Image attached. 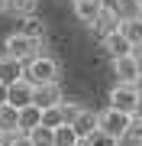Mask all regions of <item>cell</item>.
Wrapping results in <instances>:
<instances>
[{
  "mask_svg": "<svg viewBox=\"0 0 142 146\" xmlns=\"http://www.w3.org/2000/svg\"><path fill=\"white\" fill-rule=\"evenodd\" d=\"M100 39H103V52L110 55V58H120V55H129V52H132V42L123 36L120 29L107 33V36H100Z\"/></svg>",
  "mask_w": 142,
  "mask_h": 146,
  "instance_id": "obj_9",
  "label": "cell"
},
{
  "mask_svg": "<svg viewBox=\"0 0 142 146\" xmlns=\"http://www.w3.org/2000/svg\"><path fill=\"white\" fill-rule=\"evenodd\" d=\"M0 127H3V133L20 130V107H13V104H0Z\"/></svg>",
  "mask_w": 142,
  "mask_h": 146,
  "instance_id": "obj_16",
  "label": "cell"
},
{
  "mask_svg": "<svg viewBox=\"0 0 142 146\" xmlns=\"http://www.w3.org/2000/svg\"><path fill=\"white\" fill-rule=\"evenodd\" d=\"M7 3H10V0H0V10H3V13H7Z\"/></svg>",
  "mask_w": 142,
  "mask_h": 146,
  "instance_id": "obj_28",
  "label": "cell"
},
{
  "mask_svg": "<svg viewBox=\"0 0 142 146\" xmlns=\"http://www.w3.org/2000/svg\"><path fill=\"white\" fill-rule=\"evenodd\" d=\"M32 91H36V84L32 81H13L10 84V91H7V104H13V107H26L32 104Z\"/></svg>",
  "mask_w": 142,
  "mask_h": 146,
  "instance_id": "obj_10",
  "label": "cell"
},
{
  "mask_svg": "<svg viewBox=\"0 0 142 146\" xmlns=\"http://www.w3.org/2000/svg\"><path fill=\"white\" fill-rule=\"evenodd\" d=\"M7 91H10V84H3V81H0V104H7Z\"/></svg>",
  "mask_w": 142,
  "mask_h": 146,
  "instance_id": "obj_24",
  "label": "cell"
},
{
  "mask_svg": "<svg viewBox=\"0 0 142 146\" xmlns=\"http://www.w3.org/2000/svg\"><path fill=\"white\" fill-rule=\"evenodd\" d=\"M39 123H42V107H36V104L20 107V130L23 133H29L32 127H39Z\"/></svg>",
  "mask_w": 142,
  "mask_h": 146,
  "instance_id": "obj_14",
  "label": "cell"
},
{
  "mask_svg": "<svg viewBox=\"0 0 142 146\" xmlns=\"http://www.w3.org/2000/svg\"><path fill=\"white\" fill-rule=\"evenodd\" d=\"M81 146H120V140H116V136H110V133H103V130H94L90 136H84V140H81Z\"/></svg>",
  "mask_w": 142,
  "mask_h": 146,
  "instance_id": "obj_21",
  "label": "cell"
},
{
  "mask_svg": "<svg viewBox=\"0 0 142 146\" xmlns=\"http://www.w3.org/2000/svg\"><path fill=\"white\" fill-rule=\"evenodd\" d=\"M39 49H42V39H32L26 33H13L3 42V52L13 55V58H23V62H29L32 55H39Z\"/></svg>",
  "mask_w": 142,
  "mask_h": 146,
  "instance_id": "obj_2",
  "label": "cell"
},
{
  "mask_svg": "<svg viewBox=\"0 0 142 146\" xmlns=\"http://www.w3.org/2000/svg\"><path fill=\"white\" fill-rule=\"evenodd\" d=\"M71 127L78 130L81 140H84V136H90L94 130H100V114H94V110H87V107H81V114L71 120Z\"/></svg>",
  "mask_w": 142,
  "mask_h": 146,
  "instance_id": "obj_11",
  "label": "cell"
},
{
  "mask_svg": "<svg viewBox=\"0 0 142 146\" xmlns=\"http://www.w3.org/2000/svg\"><path fill=\"white\" fill-rule=\"evenodd\" d=\"M55 146H81V136L71 123H62L55 130Z\"/></svg>",
  "mask_w": 142,
  "mask_h": 146,
  "instance_id": "obj_17",
  "label": "cell"
},
{
  "mask_svg": "<svg viewBox=\"0 0 142 146\" xmlns=\"http://www.w3.org/2000/svg\"><path fill=\"white\" fill-rule=\"evenodd\" d=\"M136 16H139V20H142V3H136Z\"/></svg>",
  "mask_w": 142,
  "mask_h": 146,
  "instance_id": "obj_27",
  "label": "cell"
},
{
  "mask_svg": "<svg viewBox=\"0 0 142 146\" xmlns=\"http://www.w3.org/2000/svg\"><path fill=\"white\" fill-rule=\"evenodd\" d=\"M62 110H65V120L71 123V120L81 114V104H74V101H62Z\"/></svg>",
  "mask_w": 142,
  "mask_h": 146,
  "instance_id": "obj_23",
  "label": "cell"
},
{
  "mask_svg": "<svg viewBox=\"0 0 142 146\" xmlns=\"http://www.w3.org/2000/svg\"><path fill=\"white\" fill-rule=\"evenodd\" d=\"M113 75H116V81H120V84H136V81H139V75H142L136 52L113 58Z\"/></svg>",
  "mask_w": 142,
  "mask_h": 146,
  "instance_id": "obj_5",
  "label": "cell"
},
{
  "mask_svg": "<svg viewBox=\"0 0 142 146\" xmlns=\"http://www.w3.org/2000/svg\"><path fill=\"white\" fill-rule=\"evenodd\" d=\"M0 146H36V143L29 140V133H23V130H10V133H3Z\"/></svg>",
  "mask_w": 142,
  "mask_h": 146,
  "instance_id": "obj_22",
  "label": "cell"
},
{
  "mask_svg": "<svg viewBox=\"0 0 142 146\" xmlns=\"http://www.w3.org/2000/svg\"><path fill=\"white\" fill-rule=\"evenodd\" d=\"M74 3V16H78L81 23H94L97 20V13H100V7H103V0H71Z\"/></svg>",
  "mask_w": 142,
  "mask_h": 146,
  "instance_id": "obj_13",
  "label": "cell"
},
{
  "mask_svg": "<svg viewBox=\"0 0 142 146\" xmlns=\"http://www.w3.org/2000/svg\"><path fill=\"white\" fill-rule=\"evenodd\" d=\"M129 120H132V114H123V110H116V107H107L103 114H100V130L116 136V140H123L126 130H129Z\"/></svg>",
  "mask_w": 142,
  "mask_h": 146,
  "instance_id": "obj_3",
  "label": "cell"
},
{
  "mask_svg": "<svg viewBox=\"0 0 142 146\" xmlns=\"http://www.w3.org/2000/svg\"><path fill=\"white\" fill-rule=\"evenodd\" d=\"M136 117H142V91H139V104H136Z\"/></svg>",
  "mask_w": 142,
  "mask_h": 146,
  "instance_id": "obj_25",
  "label": "cell"
},
{
  "mask_svg": "<svg viewBox=\"0 0 142 146\" xmlns=\"http://www.w3.org/2000/svg\"><path fill=\"white\" fill-rule=\"evenodd\" d=\"M120 33L132 42V49H139V46H142V20H139L136 13H132V16H123V20H120Z\"/></svg>",
  "mask_w": 142,
  "mask_h": 146,
  "instance_id": "obj_12",
  "label": "cell"
},
{
  "mask_svg": "<svg viewBox=\"0 0 142 146\" xmlns=\"http://www.w3.org/2000/svg\"><path fill=\"white\" fill-rule=\"evenodd\" d=\"M120 20H123V13L116 10L113 3H107L103 0V7H100V13H97V20L90 23V29L100 33V36H107V33H113V29H120Z\"/></svg>",
  "mask_w": 142,
  "mask_h": 146,
  "instance_id": "obj_6",
  "label": "cell"
},
{
  "mask_svg": "<svg viewBox=\"0 0 142 146\" xmlns=\"http://www.w3.org/2000/svg\"><path fill=\"white\" fill-rule=\"evenodd\" d=\"M42 123H45V127H52V130H58L62 123H68V120H65V110H62V104L45 107V110H42Z\"/></svg>",
  "mask_w": 142,
  "mask_h": 146,
  "instance_id": "obj_20",
  "label": "cell"
},
{
  "mask_svg": "<svg viewBox=\"0 0 142 146\" xmlns=\"http://www.w3.org/2000/svg\"><path fill=\"white\" fill-rule=\"evenodd\" d=\"M132 52H136V58H139V68H142V46H139V49H132Z\"/></svg>",
  "mask_w": 142,
  "mask_h": 146,
  "instance_id": "obj_26",
  "label": "cell"
},
{
  "mask_svg": "<svg viewBox=\"0 0 142 146\" xmlns=\"http://www.w3.org/2000/svg\"><path fill=\"white\" fill-rule=\"evenodd\" d=\"M26 81L32 84H48V81H58V62L52 55H32L26 62Z\"/></svg>",
  "mask_w": 142,
  "mask_h": 146,
  "instance_id": "obj_1",
  "label": "cell"
},
{
  "mask_svg": "<svg viewBox=\"0 0 142 146\" xmlns=\"http://www.w3.org/2000/svg\"><path fill=\"white\" fill-rule=\"evenodd\" d=\"M29 140L36 143V146H55V130H52V127H45V123H39V127H32V130H29Z\"/></svg>",
  "mask_w": 142,
  "mask_h": 146,
  "instance_id": "obj_19",
  "label": "cell"
},
{
  "mask_svg": "<svg viewBox=\"0 0 142 146\" xmlns=\"http://www.w3.org/2000/svg\"><path fill=\"white\" fill-rule=\"evenodd\" d=\"M0 140H3V127H0Z\"/></svg>",
  "mask_w": 142,
  "mask_h": 146,
  "instance_id": "obj_30",
  "label": "cell"
},
{
  "mask_svg": "<svg viewBox=\"0 0 142 146\" xmlns=\"http://www.w3.org/2000/svg\"><path fill=\"white\" fill-rule=\"evenodd\" d=\"M129 3H142V0H129Z\"/></svg>",
  "mask_w": 142,
  "mask_h": 146,
  "instance_id": "obj_31",
  "label": "cell"
},
{
  "mask_svg": "<svg viewBox=\"0 0 142 146\" xmlns=\"http://www.w3.org/2000/svg\"><path fill=\"white\" fill-rule=\"evenodd\" d=\"M65 101V94H62V84L58 81H48V84H36V91H32V104L36 107H55V104H62Z\"/></svg>",
  "mask_w": 142,
  "mask_h": 146,
  "instance_id": "obj_7",
  "label": "cell"
},
{
  "mask_svg": "<svg viewBox=\"0 0 142 146\" xmlns=\"http://www.w3.org/2000/svg\"><path fill=\"white\" fill-rule=\"evenodd\" d=\"M136 84H139V91H142V75H139V81H136Z\"/></svg>",
  "mask_w": 142,
  "mask_h": 146,
  "instance_id": "obj_29",
  "label": "cell"
},
{
  "mask_svg": "<svg viewBox=\"0 0 142 146\" xmlns=\"http://www.w3.org/2000/svg\"><path fill=\"white\" fill-rule=\"evenodd\" d=\"M36 7H39V0H10L7 3V13L16 16V20H26V16L36 13Z\"/></svg>",
  "mask_w": 142,
  "mask_h": 146,
  "instance_id": "obj_15",
  "label": "cell"
},
{
  "mask_svg": "<svg viewBox=\"0 0 142 146\" xmlns=\"http://www.w3.org/2000/svg\"><path fill=\"white\" fill-rule=\"evenodd\" d=\"M23 78H26V62L3 52V58H0V81L13 84V81H23Z\"/></svg>",
  "mask_w": 142,
  "mask_h": 146,
  "instance_id": "obj_8",
  "label": "cell"
},
{
  "mask_svg": "<svg viewBox=\"0 0 142 146\" xmlns=\"http://www.w3.org/2000/svg\"><path fill=\"white\" fill-rule=\"evenodd\" d=\"M23 26H20V33H26V36H32V39H42L45 42V26H42V20H39L36 13L32 16H26V20H20Z\"/></svg>",
  "mask_w": 142,
  "mask_h": 146,
  "instance_id": "obj_18",
  "label": "cell"
},
{
  "mask_svg": "<svg viewBox=\"0 0 142 146\" xmlns=\"http://www.w3.org/2000/svg\"><path fill=\"white\" fill-rule=\"evenodd\" d=\"M136 104H139V84H116L110 91V107L123 114H136Z\"/></svg>",
  "mask_w": 142,
  "mask_h": 146,
  "instance_id": "obj_4",
  "label": "cell"
}]
</instances>
